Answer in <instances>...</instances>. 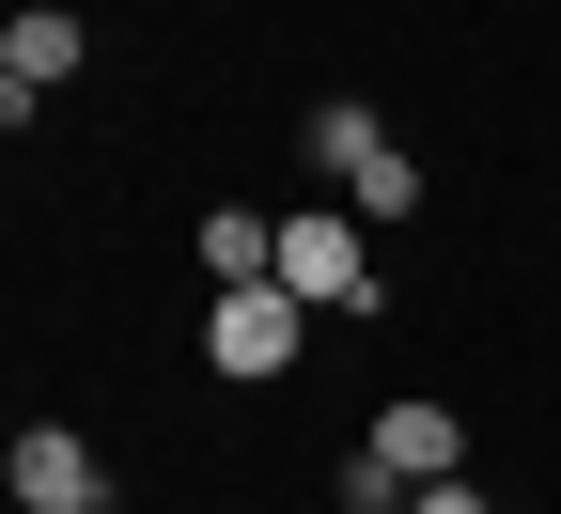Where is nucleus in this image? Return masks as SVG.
<instances>
[{
  "mask_svg": "<svg viewBox=\"0 0 561 514\" xmlns=\"http://www.w3.org/2000/svg\"><path fill=\"white\" fill-rule=\"evenodd\" d=\"M280 297H297V312H375V218L297 203V218H280Z\"/></svg>",
  "mask_w": 561,
  "mask_h": 514,
  "instance_id": "nucleus-1",
  "label": "nucleus"
},
{
  "mask_svg": "<svg viewBox=\"0 0 561 514\" xmlns=\"http://www.w3.org/2000/svg\"><path fill=\"white\" fill-rule=\"evenodd\" d=\"M297 297L280 281H234V297H203V375H234V390H297Z\"/></svg>",
  "mask_w": 561,
  "mask_h": 514,
  "instance_id": "nucleus-2",
  "label": "nucleus"
},
{
  "mask_svg": "<svg viewBox=\"0 0 561 514\" xmlns=\"http://www.w3.org/2000/svg\"><path fill=\"white\" fill-rule=\"evenodd\" d=\"M359 453H375V468H390V483L421 499V483H453V468H468V421H453L437 390H390V406H375V436H359Z\"/></svg>",
  "mask_w": 561,
  "mask_h": 514,
  "instance_id": "nucleus-3",
  "label": "nucleus"
},
{
  "mask_svg": "<svg viewBox=\"0 0 561 514\" xmlns=\"http://www.w3.org/2000/svg\"><path fill=\"white\" fill-rule=\"evenodd\" d=\"M16 514H110V468H94L79 421H32L16 436Z\"/></svg>",
  "mask_w": 561,
  "mask_h": 514,
  "instance_id": "nucleus-4",
  "label": "nucleus"
},
{
  "mask_svg": "<svg viewBox=\"0 0 561 514\" xmlns=\"http://www.w3.org/2000/svg\"><path fill=\"white\" fill-rule=\"evenodd\" d=\"M79 47H94V32H79V16H47V0H32L16 32H0V110L32 125V94H62V79H79Z\"/></svg>",
  "mask_w": 561,
  "mask_h": 514,
  "instance_id": "nucleus-5",
  "label": "nucleus"
},
{
  "mask_svg": "<svg viewBox=\"0 0 561 514\" xmlns=\"http://www.w3.org/2000/svg\"><path fill=\"white\" fill-rule=\"evenodd\" d=\"M203 281H219V297H234V281H280V218L219 203V218H203Z\"/></svg>",
  "mask_w": 561,
  "mask_h": 514,
  "instance_id": "nucleus-6",
  "label": "nucleus"
},
{
  "mask_svg": "<svg viewBox=\"0 0 561 514\" xmlns=\"http://www.w3.org/2000/svg\"><path fill=\"white\" fill-rule=\"evenodd\" d=\"M343 218H375V235H390V218H421V157H405V140H375V157L343 172Z\"/></svg>",
  "mask_w": 561,
  "mask_h": 514,
  "instance_id": "nucleus-7",
  "label": "nucleus"
},
{
  "mask_svg": "<svg viewBox=\"0 0 561 514\" xmlns=\"http://www.w3.org/2000/svg\"><path fill=\"white\" fill-rule=\"evenodd\" d=\"M375 140H390V125H375L359 94H328V110L297 125V157H312V172H359V157H375Z\"/></svg>",
  "mask_w": 561,
  "mask_h": 514,
  "instance_id": "nucleus-8",
  "label": "nucleus"
},
{
  "mask_svg": "<svg viewBox=\"0 0 561 514\" xmlns=\"http://www.w3.org/2000/svg\"><path fill=\"white\" fill-rule=\"evenodd\" d=\"M405 514H500V499H483V483H468V468H453V483H421V499H405Z\"/></svg>",
  "mask_w": 561,
  "mask_h": 514,
  "instance_id": "nucleus-9",
  "label": "nucleus"
}]
</instances>
